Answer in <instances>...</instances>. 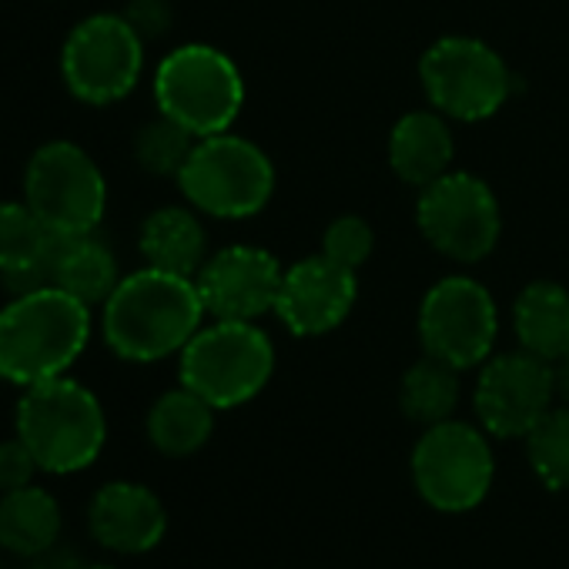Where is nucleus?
<instances>
[{"mask_svg":"<svg viewBox=\"0 0 569 569\" xmlns=\"http://www.w3.org/2000/svg\"><path fill=\"white\" fill-rule=\"evenodd\" d=\"M204 316L194 278L144 264L124 274L101 306V332L118 359L144 366L181 356Z\"/></svg>","mask_w":569,"mask_h":569,"instance_id":"1","label":"nucleus"},{"mask_svg":"<svg viewBox=\"0 0 569 569\" xmlns=\"http://www.w3.org/2000/svg\"><path fill=\"white\" fill-rule=\"evenodd\" d=\"M91 312L54 284L11 296L0 309V379L28 389L64 376L88 349Z\"/></svg>","mask_w":569,"mask_h":569,"instance_id":"2","label":"nucleus"},{"mask_svg":"<svg viewBox=\"0 0 569 569\" xmlns=\"http://www.w3.org/2000/svg\"><path fill=\"white\" fill-rule=\"evenodd\" d=\"M274 184L278 174L268 151L234 131L198 138L178 174L184 201L194 211L221 221L261 214L274 198Z\"/></svg>","mask_w":569,"mask_h":569,"instance_id":"3","label":"nucleus"},{"mask_svg":"<svg viewBox=\"0 0 569 569\" xmlns=\"http://www.w3.org/2000/svg\"><path fill=\"white\" fill-rule=\"evenodd\" d=\"M18 436L31 446L44 472H81L104 449V406L88 386L68 376L28 386L18 402Z\"/></svg>","mask_w":569,"mask_h":569,"instance_id":"4","label":"nucleus"},{"mask_svg":"<svg viewBox=\"0 0 569 569\" xmlns=\"http://www.w3.org/2000/svg\"><path fill=\"white\" fill-rule=\"evenodd\" d=\"M154 104L158 114L178 121L194 138L231 131L244 108L241 68L211 44H181L154 68Z\"/></svg>","mask_w":569,"mask_h":569,"instance_id":"5","label":"nucleus"},{"mask_svg":"<svg viewBox=\"0 0 569 569\" xmlns=\"http://www.w3.org/2000/svg\"><path fill=\"white\" fill-rule=\"evenodd\" d=\"M181 386L218 412L238 409L264 392L274 376V342L258 322L214 319L201 326L178 356Z\"/></svg>","mask_w":569,"mask_h":569,"instance_id":"6","label":"nucleus"},{"mask_svg":"<svg viewBox=\"0 0 569 569\" xmlns=\"http://www.w3.org/2000/svg\"><path fill=\"white\" fill-rule=\"evenodd\" d=\"M419 84L426 104L452 124L489 121L512 98V71L502 54L469 34L432 41L419 58Z\"/></svg>","mask_w":569,"mask_h":569,"instance_id":"7","label":"nucleus"},{"mask_svg":"<svg viewBox=\"0 0 569 569\" xmlns=\"http://www.w3.org/2000/svg\"><path fill=\"white\" fill-rule=\"evenodd\" d=\"M409 469L426 506L439 512H469L489 496L496 479L489 432L462 419L426 426L412 446Z\"/></svg>","mask_w":569,"mask_h":569,"instance_id":"8","label":"nucleus"},{"mask_svg":"<svg viewBox=\"0 0 569 569\" xmlns=\"http://www.w3.org/2000/svg\"><path fill=\"white\" fill-rule=\"evenodd\" d=\"M416 228L432 251L456 264L486 261L502 234V208L486 178L472 171H449L419 188Z\"/></svg>","mask_w":569,"mask_h":569,"instance_id":"9","label":"nucleus"},{"mask_svg":"<svg viewBox=\"0 0 569 569\" xmlns=\"http://www.w3.org/2000/svg\"><path fill=\"white\" fill-rule=\"evenodd\" d=\"M416 332L426 356L442 359L459 372L479 369L496 352L499 306L479 278L446 274L426 289L416 312Z\"/></svg>","mask_w":569,"mask_h":569,"instance_id":"10","label":"nucleus"},{"mask_svg":"<svg viewBox=\"0 0 569 569\" xmlns=\"http://www.w3.org/2000/svg\"><path fill=\"white\" fill-rule=\"evenodd\" d=\"M24 201L51 234H84L108 211V181L81 144L48 141L28 161Z\"/></svg>","mask_w":569,"mask_h":569,"instance_id":"11","label":"nucleus"},{"mask_svg":"<svg viewBox=\"0 0 569 569\" xmlns=\"http://www.w3.org/2000/svg\"><path fill=\"white\" fill-rule=\"evenodd\" d=\"M144 44L124 14L84 18L61 48L64 88L94 108L124 101L144 74Z\"/></svg>","mask_w":569,"mask_h":569,"instance_id":"12","label":"nucleus"},{"mask_svg":"<svg viewBox=\"0 0 569 569\" xmlns=\"http://www.w3.org/2000/svg\"><path fill=\"white\" fill-rule=\"evenodd\" d=\"M556 406L552 366L539 356L492 352L476 376L472 409L492 439H526L532 426Z\"/></svg>","mask_w":569,"mask_h":569,"instance_id":"13","label":"nucleus"},{"mask_svg":"<svg viewBox=\"0 0 569 569\" xmlns=\"http://www.w3.org/2000/svg\"><path fill=\"white\" fill-rule=\"evenodd\" d=\"M284 264L258 244H224L194 274L201 306L211 319L258 322L274 316Z\"/></svg>","mask_w":569,"mask_h":569,"instance_id":"14","label":"nucleus"},{"mask_svg":"<svg viewBox=\"0 0 569 569\" xmlns=\"http://www.w3.org/2000/svg\"><path fill=\"white\" fill-rule=\"evenodd\" d=\"M356 302L359 271H349L319 251L284 268L274 319L299 339H319L336 332L352 316Z\"/></svg>","mask_w":569,"mask_h":569,"instance_id":"15","label":"nucleus"},{"mask_svg":"<svg viewBox=\"0 0 569 569\" xmlns=\"http://www.w3.org/2000/svg\"><path fill=\"white\" fill-rule=\"evenodd\" d=\"M91 536L111 552H148L164 539L168 512L161 499L141 482H108L94 492L88 509Z\"/></svg>","mask_w":569,"mask_h":569,"instance_id":"16","label":"nucleus"},{"mask_svg":"<svg viewBox=\"0 0 569 569\" xmlns=\"http://www.w3.org/2000/svg\"><path fill=\"white\" fill-rule=\"evenodd\" d=\"M389 168L409 188H426L436 178L449 174L456 164V134L452 121L436 108L406 111L389 131Z\"/></svg>","mask_w":569,"mask_h":569,"instance_id":"17","label":"nucleus"},{"mask_svg":"<svg viewBox=\"0 0 569 569\" xmlns=\"http://www.w3.org/2000/svg\"><path fill=\"white\" fill-rule=\"evenodd\" d=\"M48 264L54 289L74 296L88 309H101L118 289V281L124 278L114 248L104 238H98V231L54 234Z\"/></svg>","mask_w":569,"mask_h":569,"instance_id":"18","label":"nucleus"},{"mask_svg":"<svg viewBox=\"0 0 569 569\" xmlns=\"http://www.w3.org/2000/svg\"><path fill=\"white\" fill-rule=\"evenodd\" d=\"M51 241L54 234L28 201H0V278L11 296L51 284Z\"/></svg>","mask_w":569,"mask_h":569,"instance_id":"19","label":"nucleus"},{"mask_svg":"<svg viewBox=\"0 0 569 569\" xmlns=\"http://www.w3.org/2000/svg\"><path fill=\"white\" fill-rule=\"evenodd\" d=\"M138 251L144 264L194 278L201 264L208 261V228L201 221V211L191 204H164L154 208L138 231Z\"/></svg>","mask_w":569,"mask_h":569,"instance_id":"20","label":"nucleus"},{"mask_svg":"<svg viewBox=\"0 0 569 569\" xmlns=\"http://www.w3.org/2000/svg\"><path fill=\"white\" fill-rule=\"evenodd\" d=\"M512 332L519 349L556 362L569 352V289L559 281H529L512 302Z\"/></svg>","mask_w":569,"mask_h":569,"instance_id":"21","label":"nucleus"},{"mask_svg":"<svg viewBox=\"0 0 569 569\" xmlns=\"http://www.w3.org/2000/svg\"><path fill=\"white\" fill-rule=\"evenodd\" d=\"M214 406L188 386H178L154 399L148 412V439L158 452L184 459L194 456L214 432Z\"/></svg>","mask_w":569,"mask_h":569,"instance_id":"22","label":"nucleus"},{"mask_svg":"<svg viewBox=\"0 0 569 569\" xmlns=\"http://www.w3.org/2000/svg\"><path fill=\"white\" fill-rule=\"evenodd\" d=\"M61 536V506L48 489L24 486L0 499V546L14 556H38Z\"/></svg>","mask_w":569,"mask_h":569,"instance_id":"23","label":"nucleus"},{"mask_svg":"<svg viewBox=\"0 0 569 569\" xmlns=\"http://www.w3.org/2000/svg\"><path fill=\"white\" fill-rule=\"evenodd\" d=\"M462 372L442 359H432L422 352L419 362H412L399 382V409L419 422L422 429L426 426H436V422H446L456 416V406H459V396H462Z\"/></svg>","mask_w":569,"mask_h":569,"instance_id":"24","label":"nucleus"},{"mask_svg":"<svg viewBox=\"0 0 569 569\" xmlns=\"http://www.w3.org/2000/svg\"><path fill=\"white\" fill-rule=\"evenodd\" d=\"M522 442L536 479L552 492H566L569 489V406L556 402Z\"/></svg>","mask_w":569,"mask_h":569,"instance_id":"25","label":"nucleus"},{"mask_svg":"<svg viewBox=\"0 0 569 569\" xmlns=\"http://www.w3.org/2000/svg\"><path fill=\"white\" fill-rule=\"evenodd\" d=\"M194 134L188 128H181L178 121L158 114L154 121L141 124L134 134V158L141 164V171L154 174V178H174L181 174L191 148H194Z\"/></svg>","mask_w":569,"mask_h":569,"instance_id":"26","label":"nucleus"},{"mask_svg":"<svg viewBox=\"0 0 569 569\" xmlns=\"http://www.w3.org/2000/svg\"><path fill=\"white\" fill-rule=\"evenodd\" d=\"M319 251L326 258H332L336 264L359 271L376 251V228L362 214H339L326 224Z\"/></svg>","mask_w":569,"mask_h":569,"instance_id":"27","label":"nucleus"},{"mask_svg":"<svg viewBox=\"0 0 569 569\" xmlns=\"http://www.w3.org/2000/svg\"><path fill=\"white\" fill-rule=\"evenodd\" d=\"M41 469L38 456L31 452V446L18 436L0 442V492L11 489H24L34 482V472Z\"/></svg>","mask_w":569,"mask_h":569,"instance_id":"28","label":"nucleus"},{"mask_svg":"<svg viewBox=\"0 0 569 569\" xmlns=\"http://www.w3.org/2000/svg\"><path fill=\"white\" fill-rule=\"evenodd\" d=\"M128 24L144 38V41H154L161 34L171 31V21H174V11L168 0H131L128 11H124Z\"/></svg>","mask_w":569,"mask_h":569,"instance_id":"29","label":"nucleus"},{"mask_svg":"<svg viewBox=\"0 0 569 569\" xmlns=\"http://www.w3.org/2000/svg\"><path fill=\"white\" fill-rule=\"evenodd\" d=\"M84 562L78 559V552L74 549H68V546H48L44 552H38V556H31V569H81Z\"/></svg>","mask_w":569,"mask_h":569,"instance_id":"30","label":"nucleus"},{"mask_svg":"<svg viewBox=\"0 0 569 569\" xmlns=\"http://www.w3.org/2000/svg\"><path fill=\"white\" fill-rule=\"evenodd\" d=\"M552 366V386H556V402L569 406V352H562Z\"/></svg>","mask_w":569,"mask_h":569,"instance_id":"31","label":"nucleus"},{"mask_svg":"<svg viewBox=\"0 0 569 569\" xmlns=\"http://www.w3.org/2000/svg\"><path fill=\"white\" fill-rule=\"evenodd\" d=\"M81 569H111V566H101V562H98V566H88V562H84Z\"/></svg>","mask_w":569,"mask_h":569,"instance_id":"32","label":"nucleus"}]
</instances>
